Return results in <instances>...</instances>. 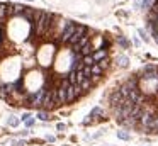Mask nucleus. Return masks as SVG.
<instances>
[{
    "label": "nucleus",
    "mask_w": 158,
    "mask_h": 146,
    "mask_svg": "<svg viewBox=\"0 0 158 146\" xmlns=\"http://www.w3.org/2000/svg\"><path fill=\"white\" fill-rule=\"evenodd\" d=\"M55 19V15H53L51 12H41V17L38 19V22H36V29H38L39 34H44L49 31V27L53 26L51 20Z\"/></svg>",
    "instance_id": "1"
},
{
    "label": "nucleus",
    "mask_w": 158,
    "mask_h": 146,
    "mask_svg": "<svg viewBox=\"0 0 158 146\" xmlns=\"http://www.w3.org/2000/svg\"><path fill=\"white\" fill-rule=\"evenodd\" d=\"M87 31H89V29H87L83 24H77V26H75V32H73V36L70 37L68 44H72V46H73V44H77V43H78V41L87 34Z\"/></svg>",
    "instance_id": "2"
},
{
    "label": "nucleus",
    "mask_w": 158,
    "mask_h": 146,
    "mask_svg": "<svg viewBox=\"0 0 158 146\" xmlns=\"http://www.w3.org/2000/svg\"><path fill=\"white\" fill-rule=\"evenodd\" d=\"M75 26H77V24L72 22V20H68V22H66L65 31H63L61 37H60V41H61V43H68V41H70V37H72L73 32H75Z\"/></svg>",
    "instance_id": "3"
},
{
    "label": "nucleus",
    "mask_w": 158,
    "mask_h": 146,
    "mask_svg": "<svg viewBox=\"0 0 158 146\" xmlns=\"http://www.w3.org/2000/svg\"><path fill=\"white\" fill-rule=\"evenodd\" d=\"M46 90H48V87H43L41 90H38L36 94H32V95H29L27 97V100L31 102L32 105H41L43 104V97H44V94H46Z\"/></svg>",
    "instance_id": "4"
},
{
    "label": "nucleus",
    "mask_w": 158,
    "mask_h": 146,
    "mask_svg": "<svg viewBox=\"0 0 158 146\" xmlns=\"http://www.w3.org/2000/svg\"><path fill=\"white\" fill-rule=\"evenodd\" d=\"M80 94H82V90L78 85H68L66 87V102H73Z\"/></svg>",
    "instance_id": "5"
},
{
    "label": "nucleus",
    "mask_w": 158,
    "mask_h": 146,
    "mask_svg": "<svg viewBox=\"0 0 158 146\" xmlns=\"http://www.w3.org/2000/svg\"><path fill=\"white\" fill-rule=\"evenodd\" d=\"M109 104H110V107H112V109H116V107H121V105L124 104V98H123V95H121L117 90H112V94H110V97H109Z\"/></svg>",
    "instance_id": "6"
},
{
    "label": "nucleus",
    "mask_w": 158,
    "mask_h": 146,
    "mask_svg": "<svg viewBox=\"0 0 158 146\" xmlns=\"http://www.w3.org/2000/svg\"><path fill=\"white\" fill-rule=\"evenodd\" d=\"M90 117H92V121H100V119H106V112L100 107H94L90 112Z\"/></svg>",
    "instance_id": "7"
},
{
    "label": "nucleus",
    "mask_w": 158,
    "mask_h": 146,
    "mask_svg": "<svg viewBox=\"0 0 158 146\" xmlns=\"http://www.w3.org/2000/svg\"><path fill=\"white\" fill-rule=\"evenodd\" d=\"M92 58L95 63H99V61H102L104 58H107V49H102V48H99V49H95L92 53Z\"/></svg>",
    "instance_id": "8"
},
{
    "label": "nucleus",
    "mask_w": 158,
    "mask_h": 146,
    "mask_svg": "<svg viewBox=\"0 0 158 146\" xmlns=\"http://www.w3.org/2000/svg\"><path fill=\"white\" fill-rule=\"evenodd\" d=\"M41 105H44L46 109H48V107H53V94H51V88H49V90H46L44 97H43V104H41Z\"/></svg>",
    "instance_id": "9"
},
{
    "label": "nucleus",
    "mask_w": 158,
    "mask_h": 146,
    "mask_svg": "<svg viewBox=\"0 0 158 146\" xmlns=\"http://www.w3.org/2000/svg\"><path fill=\"white\" fill-rule=\"evenodd\" d=\"M121 126H124V127H127V129H134V127H138V119L126 117L123 122H121Z\"/></svg>",
    "instance_id": "10"
},
{
    "label": "nucleus",
    "mask_w": 158,
    "mask_h": 146,
    "mask_svg": "<svg viewBox=\"0 0 158 146\" xmlns=\"http://www.w3.org/2000/svg\"><path fill=\"white\" fill-rule=\"evenodd\" d=\"M78 87H80V90H82V92H89L90 88L94 87V83H92V80H90V78H83V80L78 83Z\"/></svg>",
    "instance_id": "11"
},
{
    "label": "nucleus",
    "mask_w": 158,
    "mask_h": 146,
    "mask_svg": "<svg viewBox=\"0 0 158 146\" xmlns=\"http://www.w3.org/2000/svg\"><path fill=\"white\" fill-rule=\"evenodd\" d=\"M143 105H139V104H134L133 105V109H131V114H129V117H134V119H139V115H141V112H143Z\"/></svg>",
    "instance_id": "12"
},
{
    "label": "nucleus",
    "mask_w": 158,
    "mask_h": 146,
    "mask_svg": "<svg viewBox=\"0 0 158 146\" xmlns=\"http://www.w3.org/2000/svg\"><path fill=\"white\" fill-rule=\"evenodd\" d=\"M87 43H89V36L85 34V36H83L82 39L78 41V43H77V44H73V51H75V53H80V49H82V48L85 46Z\"/></svg>",
    "instance_id": "13"
},
{
    "label": "nucleus",
    "mask_w": 158,
    "mask_h": 146,
    "mask_svg": "<svg viewBox=\"0 0 158 146\" xmlns=\"http://www.w3.org/2000/svg\"><path fill=\"white\" fill-rule=\"evenodd\" d=\"M117 92L123 95V98H127V97H129V92H131V87L127 83H123L119 88H117Z\"/></svg>",
    "instance_id": "14"
},
{
    "label": "nucleus",
    "mask_w": 158,
    "mask_h": 146,
    "mask_svg": "<svg viewBox=\"0 0 158 146\" xmlns=\"http://www.w3.org/2000/svg\"><path fill=\"white\" fill-rule=\"evenodd\" d=\"M148 131H151V132H158V114H155V115H153V119H151L150 126H148Z\"/></svg>",
    "instance_id": "15"
},
{
    "label": "nucleus",
    "mask_w": 158,
    "mask_h": 146,
    "mask_svg": "<svg viewBox=\"0 0 158 146\" xmlns=\"http://www.w3.org/2000/svg\"><path fill=\"white\" fill-rule=\"evenodd\" d=\"M94 46H92V43H87L85 46L82 48V49H80V53H82V56H89V54H92L94 53Z\"/></svg>",
    "instance_id": "16"
},
{
    "label": "nucleus",
    "mask_w": 158,
    "mask_h": 146,
    "mask_svg": "<svg viewBox=\"0 0 158 146\" xmlns=\"http://www.w3.org/2000/svg\"><path fill=\"white\" fill-rule=\"evenodd\" d=\"M127 65H129V60H127V56H124V54H119V56H117V66H119V68H126Z\"/></svg>",
    "instance_id": "17"
},
{
    "label": "nucleus",
    "mask_w": 158,
    "mask_h": 146,
    "mask_svg": "<svg viewBox=\"0 0 158 146\" xmlns=\"http://www.w3.org/2000/svg\"><path fill=\"white\" fill-rule=\"evenodd\" d=\"M22 17H26L29 22H32V20H34V10H32V9H27V7H26L24 12H22Z\"/></svg>",
    "instance_id": "18"
},
{
    "label": "nucleus",
    "mask_w": 158,
    "mask_h": 146,
    "mask_svg": "<svg viewBox=\"0 0 158 146\" xmlns=\"http://www.w3.org/2000/svg\"><path fill=\"white\" fill-rule=\"evenodd\" d=\"M126 83L131 87V90H133V88H139V78H138V77H131Z\"/></svg>",
    "instance_id": "19"
},
{
    "label": "nucleus",
    "mask_w": 158,
    "mask_h": 146,
    "mask_svg": "<svg viewBox=\"0 0 158 146\" xmlns=\"http://www.w3.org/2000/svg\"><path fill=\"white\" fill-rule=\"evenodd\" d=\"M90 71H92V75H97V77H100V75L104 73V71H102V68H100V66H99V65H97V63L90 66Z\"/></svg>",
    "instance_id": "20"
},
{
    "label": "nucleus",
    "mask_w": 158,
    "mask_h": 146,
    "mask_svg": "<svg viewBox=\"0 0 158 146\" xmlns=\"http://www.w3.org/2000/svg\"><path fill=\"white\" fill-rule=\"evenodd\" d=\"M82 63L85 65V66H92V65H95V61H94V58H92V54H89V56H83V60H82Z\"/></svg>",
    "instance_id": "21"
},
{
    "label": "nucleus",
    "mask_w": 158,
    "mask_h": 146,
    "mask_svg": "<svg viewBox=\"0 0 158 146\" xmlns=\"http://www.w3.org/2000/svg\"><path fill=\"white\" fill-rule=\"evenodd\" d=\"M97 65H99V66L102 68V71H104V70H107V68H109V65H110V60H109V58H104V60H102V61H99Z\"/></svg>",
    "instance_id": "22"
},
{
    "label": "nucleus",
    "mask_w": 158,
    "mask_h": 146,
    "mask_svg": "<svg viewBox=\"0 0 158 146\" xmlns=\"http://www.w3.org/2000/svg\"><path fill=\"white\" fill-rule=\"evenodd\" d=\"M5 17H7V5L0 3V20H4Z\"/></svg>",
    "instance_id": "23"
},
{
    "label": "nucleus",
    "mask_w": 158,
    "mask_h": 146,
    "mask_svg": "<svg viewBox=\"0 0 158 146\" xmlns=\"http://www.w3.org/2000/svg\"><path fill=\"white\" fill-rule=\"evenodd\" d=\"M148 22H153V24L158 22V15L155 12H151V10H148Z\"/></svg>",
    "instance_id": "24"
},
{
    "label": "nucleus",
    "mask_w": 158,
    "mask_h": 146,
    "mask_svg": "<svg viewBox=\"0 0 158 146\" xmlns=\"http://www.w3.org/2000/svg\"><path fill=\"white\" fill-rule=\"evenodd\" d=\"M117 138L127 141V139H131V134H129V132H126V131H117Z\"/></svg>",
    "instance_id": "25"
},
{
    "label": "nucleus",
    "mask_w": 158,
    "mask_h": 146,
    "mask_svg": "<svg viewBox=\"0 0 158 146\" xmlns=\"http://www.w3.org/2000/svg\"><path fill=\"white\" fill-rule=\"evenodd\" d=\"M117 43H119L123 48H127V46H129V41H127L124 36H117Z\"/></svg>",
    "instance_id": "26"
},
{
    "label": "nucleus",
    "mask_w": 158,
    "mask_h": 146,
    "mask_svg": "<svg viewBox=\"0 0 158 146\" xmlns=\"http://www.w3.org/2000/svg\"><path fill=\"white\" fill-rule=\"evenodd\" d=\"M24 9H26V7L24 5H19V3H17V5H14V15H22Z\"/></svg>",
    "instance_id": "27"
},
{
    "label": "nucleus",
    "mask_w": 158,
    "mask_h": 146,
    "mask_svg": "<svg viewBox=\"0 0 158 146\" xmlns=\"http://www.w3.org/2000/svg\"><path fill=\"white\" fill-rule=\"evenodd\" d=\"M36 117H38L39 121H49V115H48V112H43V111H39Z\"/></svg>",
    "instance_id": "28"
},
{
    "label": "nucleus",
    "mask_w": 158,
    "mask_h": 146,
    "mask_svg": "<svg viewBox=\"0 0 158 146\" xmlns=\"http://www.w3.org/2000/svg\"><path fill=\"white\" fill-rule=\"evenodd\" d=\"M153 2L155 0H143V2H141V7H143L144 10H150L151 5H153Z\"/></svg>",
    "instance_id": "29"
},
{
    "label": "nucleus",
    "mask_w": 158,
    "mask_h": 146,
    "mask_svg": "<svg viewBox=\"0 0 158 146\" xmlns=\"http://www.w3.org/2000/svg\"><path fill=\"white\" fill-rule=\"evenodd\" d=\"M158 68L155 66V65H144V68H143V71L141 73H146V71H156Z\"/></svg>",
    "instance_id": "30"
},
{
    "label": "nucleus",
    "mask_w": 158,
    "mask_h": 146,
    "mask_svg": "<svg viewBox=\"0 0 158 146\" xmlns=\"http://www.w3.org/2000/svg\"><path fill=\"white\" fill-rule=\"evenodd\" d=\"M138 32H139V36H141V39H143V41H144V43H148V41H150V37H148V36H146V32H144V31H143V29H139V31H138Z\"/></svg>",
    "instance_id": "31"
},
{
    "label": "nucleus",
    "mask_w": 158,
    "mask_h": 146,
    "mask_svg": "<svg viewBox=\"0 0 158 146\" xmlns=\"http://www.w3.org/2000/svg\"><path fill=\"white\" fill-rule=\"evenodd\" d=\"M151 12H155V14H156V15H158V0H155V2H153V5H151Z\"/></svg>",
    "instance_id": "32"
},
{
    "label": "nucleus",
    "mask_w": 158,
    "mask_h": 146,
    "mask_svg": "<svg viewBox=\"0 0 158 146\" xmlns=\"http://www.w3.org/2000/svg\"><path fill=\"white\" fill-rule=\"evenodd\" d=\"M17 124H19V121H17L15 117H10V119H9V126H12V127H15Z\"/></svg>",
    "instance_id": "33"
},
{
    "label": "nucleus",
    "mask_w": 158,
    "mask_h": 146,
    "mask_svg": "<svg viewBox=\"0 0 158 146\" xmlns=\"http://www.w3.org/2000/svg\"><path fill=\"white\" fill-rule=\"evenodd\" d=\"M34 119H27V121H26V126H27V127H32V126H34Z\"/></svg>",
    "instance_id": "34"
},
{
    "label": "nucleus",
    "mask_w": 158,
    "mask_h": 146,
    "mask_svg": "<svg viewBox=\"0 0 158 146\" xmlns=\"http://www.w3.org/2000/svg\"><path fill=\"white\" fill-rule=\"evenodd\" d=\"M56 127H58V131H65V129H66V126H65V124H58Z\"/></svg>",
    "instance_id": "35"
},
{
    "label": "nucleus",
    "mask_w": 158,
    "mask_h": 146,
    "mask_svg": "<svg viewBox=\"0 0 158 146\" xmlns=\"http://www.w3.org/2000/svg\"><path fill=\"white\" fill-rule=\"evenodd\" d=\"M27 119H31V114H24V115H22V121H27Z\"/></svg>",
    "instance_id": "36"
},
{
    "label": "nucleus",
    "mask_w": 158,
    "mask_h": 146,
    "mask_svg": "<svg viewBox=\"0 0 158 146\" xmlns=\"http://www.w3.org/2000/svg\"><path fill=\"white\" fill-rule=\"evenodd\" d=\"M155 41H156V43H158V36H156V37H155Z\"/></svg>",
    "instance_id": "37"
},
{
    "label": "nucleus",
    "mask_w": 158,
    "mask_h": 146,
    "mask_svg": "<svg viewBox=\"0 0 158 146\" xmlns=\"http://www.w3.org/2000/svg\"><path fill=\"white\" fill-rule=\"evenodd\" d=\"M26 2H32V0H26Z\"/></svg>",
    "instance_id": "38"
}]
</instances>
